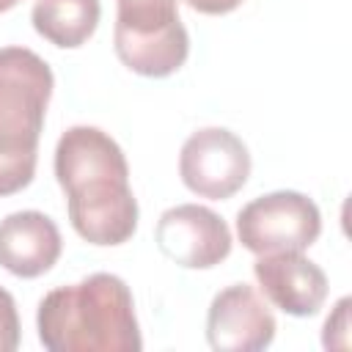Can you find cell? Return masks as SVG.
Wrapping results in <instances>:
<instances>
[{"mask_svg": "<svg viewBox=\"0 0 352 352\" xmlns=\"http://www.w3.org/2000/svg\"><path fill=\"white\" fill-rule=\"evenodd\" d=\"M179 176L184 187L201 198H231L250 176V151L231 129L204 126L184 140Z\"/></svg>", "mask_w": 352, "mask_h": 352, "instance_id": "6", "label": "cell"}, {"mask_svg": "<svg viewBox=\"0 0 352 352\" xmlns=\"http://www.w3.org/2000/svg\"><path fill=\"white\" fill-rule=\"evenodd\" d=\"M275 316L248 283H231L214 294L206 311V341L217 352H258L275 338Z\"/></svg>", "mask_w": 352, "mask_h": 352, "instance_id": "8", "label": "cell"}, {"mask_svg": "<svg viewBox=\"0 0 352 352\" xmlns=\"http://www.w3.org/2000/svg\"><path fill=\"white\" fill-rule=\"evenodd\" d=\"M253 275L264 297L289 316H314L327 300V275L302 253L258 256Z\"/></svg>", "mask_w": 352, "mask_h": 352, "instance_id": "9", "label": "cell"}, {"mask_svg": "<svg viewBox=\"0 0 352 352\" xmlns=\"http://www.w3.org/2000/svg\"><path fill=\"white\" fill-rule=\"evenodd\" d=\"M192 11H201V14H228L234 11L242 0H184Z\"/></svg>", "mask_w": 352, "mask_h": 352, "instance_id": "14", "label": "cell"}, {"mask_svg": "<svg viewBox=\"0 0 352 352\" xmlns=\"http://www.w3.org/2000/svg\"><path fill=\"white\" fill-rule=\"evenodd\" d=\"M116 55L143 77L179 72L190 52L187 28L179 19V0H118Z\"/></svg>", "mask_w": 352, "mask_h": 352, "instance_id": "4", "label": "cell"}, {"mask_svg": "<svg viewBox=\"0 0 352 352\" xmlns=\"http://www.w3.org/2000/svg\"><path fill=\"white\" fill-rule=\"evenodd\" d=\"M154 242L165 258L187 270H209L231 253V231L226 220L201 204L165 209L157 220Z\"/></svg>", "mask_w": 352, "mask_h": 352, "instance_id": "7", "label": "cell"}, {"mask_svg": "<svg viewBox=\"0 0 352 352\" xmlns=\"http://www.w3.org/2000/svg\"><path fill=\"white\" fill-rule=\"evenodd\" d=\"M63 239L52 217L36 209L0 220V267L16 278H38L60 258Z\"/></svg>", "mask_w": 352, "mask_h": 352, "instance_id": "10", "label": "cell"}, {"mask_svg": "<svg viewBox=\"0 0 352 352\" xmlns=\"http://www.w3.org/2000/svg\"><path fill=\"white\" fill-rule=\"evenodd\" d=\"M55 176L72 228L91 245H124L138 228V201L121 146L99 126H69L55 146Z\"/></svg>", "mask_w": 352, "mask_h": 352, "instance_id": "1", "label": "cell"}, {"mask_svg": "<svg viewBox=\"0 0 352 352\" xmlns=\"http://www.w3.org/2000/svg\"><path fill=\"white\" fill-rule=\"evenodd\" d=\"M52 69L28 47H0V195L36 176L38 138L52 96Z\"/></svg>", "mask_w": 352, "mask_h": 352, "instance_id": "3", "label": "cell"}, {"mask_svg": "<svg viewBox=\"0 0 352 352\" xmlns=\"http://www.w3.org/2000/svg\"><path fill=\"white\" fill-rule=\"evenodd\" d=\"M16 3H19V0H0V14H3V11H8V8H14Z\"/></svg>", "mask_w": 352, "mask_h": 352, "instance_id": "15", "label": "cell"}, {"mask_svg": "<svg viewBox=\"0 0 352 352\" xmlns=\"http://www.w3.org/2000/svg\"><path fill=\"white\" fill-rule=\"evenodd\" d=\"M322 231L319 206L297 190H275L253 198L236 214L239 242L256 253H302Z\"/></svg>", "mask_w": 352, "mask_h": 352, "instance_id": "5", "label": "cell"}, {"mask_svg": "<svg viewBox=\"0 0 352 352\" xmlns=\"http://www.w3.org/2000/svg\"><path fill=\"white\" fill-rule=\"evenodd\" d=\"M38 341L50 352H140L143 338L129 286L113 272H94L41 297Z\"/></svg>", "mask_w": 352, "mask_h": 352, "instance_id": "2", "label": "cell"}, {"mask_svg": "<svg viewBox=\"0 0 352 352\" xmlns=\"http://www.w3.org/2000/svg\"><path fill=\"white\" fill-rule=\"evenodd\" d=\"M99 16V0H36L30 11L36 33L63 50L82 47L94 36Z\"/></svg>", "mask_w": 352, "mask_h": 352, "instance_id": "11", "label": "cell"}, {"mask_svg": "<svg viewBox=\"0 0 352 352\" xmlns=\"http://www.w3.org/2000/svg\"><path fill=\"white\" fill-rule=\"evenodd\" d=\"M346 330H349V297H341L336 302V314L327 316V322H324V336L327 333H338V346L344 349L349 344Z\"/></svg>", "mask_w": 352, "mask_h": 352, "instance_id": "13", "label": "cell"}, {"mask_svg": "<svg viewBox=\"0 0 352 352\" xmlns=\"http://www.w3.org/2000/svg\"><path fill=\"white\" fill-rule=\"evenodd\" d=\"M19 346V314L11 292L0 286V352H14Z\"/></svg>", "mask_w": 352, "mask_h": 352, "instance_id": "12", "label": "cell"}]
</instances>
